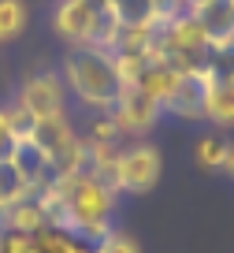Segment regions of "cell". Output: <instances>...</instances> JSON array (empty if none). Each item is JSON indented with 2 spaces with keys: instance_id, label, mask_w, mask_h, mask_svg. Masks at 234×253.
<instances>
[{
  "instance_id": "obj_2",
  "label": "cell",
  "mask_w": 234,
  "mask_h": 253,
  "mask_svg": "<svg viewBox=\"0 0 234 253\" xmlns=\"http://www.w3.org/2000/svg\"><path fill=\"white\" fill-rule=\"evenodd\" d=\"M60 79L67 86V93L75 97L82 108L97 112H112L119 104L126 89V79L116 63V52L101 45H71L63 56Z\"/></svg>"
},
{
  "instance_id": "obj_23",
  "label": "cell",
  "mask_w": 234,
  "mask_h": 253,
  "mask_svg": "<svg viewBox=\"0 0 234 253\" xmlns=\"http://www.w3.org/2000/svg\"><path fill=\"white\" fill-rule=\"evenodd\" d=\"M186 4H190V8H194V4H201V0H186Z\"/></svg>"
},
{
  "instance_id": "obj_19",
  "label": "cell",
  "mask_w": 234,
  "mask_h": 253,
  "mask_svg": "<svg viewBox=\"0 0 234 253\" xmlns=\"http://www.w3.org/2000/svg\"><path fill=\"white\" fill-rule=\"evenodd\" d=\"M34 238L38 235H23L0 223V253H34Z\"/></svg>"
},
{
  "instance_id": "obj_14",
  "label": "cell",
  "mask_w": 234,
  "mask_h": 253,
  "mask_svg": "<svg viewBox=\"0 0 234 253\" xmlns=\"http://www.w3.org/2000/svg\"><path fill=\"white\" fill-rule=\"evenodd\" d=\"M26 30V4L23 0H0V41H11Z\"/></svg>"
},
{
  "instance_id": "obj_13",
  "label": "cell",
  "mask_w": 234,
  "mask_h": 253,
  "mask_svg": "<svg viewBox=\"0 0 234 253\" xmlns=\"http://www.w3.org/2000/svg\"><path fill=\"white\" fill-rule=\"evenodd\" d=\"M23 198H30V186L19 179V171L11 168V160H0V212H8L11 205H19Z\"/></svg>"
},
{
  "instance_id": "obj_1",
  "label": "cell",
  "mask_w": 234,
  "mask_h": 253,
  "mask_svg": "<svg viewBox=\"0 0 234 253\" xmlns=\"http://www.w3.org/2000/svg\"><path fill=\"white\" fill-rule=\"evenodd\" d=\"M45 205L48 227L67 231V235L82 238L93 246L97 238H104L116 227V205L119 194L104 179L82 171V175H60L38 194Z\"/></svg>"
},
{
  "instance_id": "obj_17",
  "label": "cell",
  "mask_w": 234,
  "mask_h": 253,
  "mask_svg": "<svg viewBox=\"0 0 234 253\" xmlns=\"http://www.w3.org/2000/svg\"><path fill=\"white\" fill-rule=\"evenodd\" d=\"M93 253H141V246H138V238H134V235L112 227L104 238H97V242H93Z\"/></svg>"
},
{
  "instance_id": "obj_12",
  "label": "cell",
  "mask_w": 234,
  "mask_h": 253,
  "mask_svg": "<svg viewBox=\"0 0 234 253\" xmlns=\"http://www.w3.org/2000/svg\"><path fill=\"white\" fill-rule=\"evenodd\" d=\"M34 253H93V246L75 238V235H67V231L48 227V231H41V235L34 238Z\"/></svg>"
},
{
  "instance_id": "obj_18",
  "label": "cell",
  "mask_w": 234,
  "mask_h": 253,
  "mask_svg": "<svg viewBox=\"0 0 234 253\" xmlns=\"http://www.w3.org/2000/svg\"><path fill=\"white\" fill-rule=\"evenodd\" d=\"M82 138H86V142H104V145H108V142H126V138L119 134L116 119H112L108 112H97V116L89 119V130Z\"/></svg>"
},
{
  "instance_id": "obj_22",
  "label": "cell",
  "mask_w": 234,
  "mask_h": 253,
  "mask_svg": "<svg viewBox=\"0 0 234 253\" xmlns=\"http://www.w3.org/2000/svg\"><path fill=\"white\" fill-rule=\"evenodd\" d=\"M223 171H227V175L234 179V145L227 149V157H223Z\"/></svg>"
},
{
  "instance_id": "obj_10",
  "label": "cell",
  "mask_w": 234,
  "mask_h": 253,
  "mask_svg": "<svg viewBox=\"0 0 234 253\" xmlns=\"http://www.w3.org/2000/svg\"><path fill=\"white\" fill-rule=\"evenodd\" d=\"M0 223L11 231H23V235H41L48 231V216H45V205H41L38 194L23 198L19 205H11L8 212H0Z\"/></svg>"
},
{
  "instance_id": "obj_15",
  "label": "cell",
  "mask_w": 234,
  "mask_h": 253,
  "mask_svg": "<svg viewBox=\"0 0 234 253\" xmlns=\"http://www.w3.org/2000/svg\"><path fill=\"white\" fill-rule=\"evenodd\" d=\"M204 79H212V82L234 79V45L208 48V60H204Z\"/></svg>"
},
{
  "instance_id": "obj_20",
  "label": "cell",
  "mask_w": 234,
  "mask_h": 253,
  "mask_svg": "<svg viewBox=\"0 0 234 253\" xmlns=\"http://www.w3.org/2000/svg\"><path fill=\"white\" fill-rule=\"evenodd\" d=\"M182 11H190L186 0H149V19H156V23H167Z\"/></svg>"
},
{
  "instance_id": "obj_5",
  "label": "cell",
  "mask_w": 234,
  "mask_h": 253,
  "mask_svg": "<svg viewBox=\"0 0 234 253\" xmlns=\"http://www.w3.org/2000/svg\"><path fill=\"white\" fill-rule=\"evenodd\" d=\"M112 119H116L119 134L123 138H138V134H149L156 126V119L164 116V108L153 101V97H145L138 86H126L123 97H119V104L108 112Z\"/></svg>"
},
{
  "instance_id": "obj_6",
  "label": "cell",
  "mask_w": 234,
  "mask_h": 253,
  "mask_svg": "<svg viewBox=\"0 0 234 253\" xmlns=\"http://www.w3.org/2000/svg\"><path fill=\"white\" fill-rule=\"evenodd\" d=\"M190 15L201 23L212 48L234 45V0H201L190 8Z\"/></svg>"
},
{
  "instance_id": "obj_9",
  "label": "cell",
  "mask_w": 234,
  "mask_h": 253,
  "mask_svg": "<svg viewBox=\"0 0 234 253\" xmlns=\"http://www.w3.org/2000/svg\"><path fill=\"white\" fill-rule=\"evenodd\" d=\"M179 75H182V71L175 67V63H167L160 52H153L145 63H141V71L134 75L130 86H138L145 97H153V101L164 108V101L171 97V89H175V82H179Z\"/></svg>"
},
{
  "instance_id": "obj_3",
  "label": "cell",
  "mask_w": 234,
  "mask_h": 253,
  "mask_svg": "<svg viewBox=\"0 0 234 253\" xmlns=\"http://www.w3.org/2000/svg\"><path fill=\"white\" fill-rule=\"evenodd\" d=\"M160 171H164V157L156 145L149 142L123 145L116 157V168H112V190L116 194H149L160 182Z\"/></svg>"
},
{
  "instance_id": "obj_4",
  "label": "cell",
  "mask_w": 234,
  "mask_h": 253,
  "mask_svg": "<svg viewBox=\"0 0 234 253\" xmlns=\"http://www.w3.org/2000/svg\"><path fill=\"white\" fill-rule=\"evenodd\" d=\"M15 104L23 112H30L34 123L48 116H63L67 112V86H63L60 71H34L30 79H23Z\"/></svg>"
},
{
  "instance_id": "obj_16",
  "label": "cell",
  "mask_w": 234,
  "mask_h": 253,
  "mask_svg": "<svg viewBox=\"0 0 234 253\" xmlns=\"http://www.w3.org/2000/svg\"><path fill=\"white\" fill-rule=\"evenodd\" d=\"M227 138L223 134H204L197 142V164L201 168H223V157H227Z\"/></svg>"
},
{
  "instance_id": "obj_11",
  "label": "cell",
  "mask_w": 234,
  "mask_h": 253,
  "mask_svg": "<svg viewBox=\"0 0 234 253\" xmlns=\"http://www.w3.org/2000/svg\"><path fill=\"white\" fill-rule=\"evenodd\" d=\"M208 82L204 89V119L216 126H234V79H223V82Z\"/></svg>"
},
{
  "instance_id": "obj_21",
  "label": "cell",
  "mask_w": 234,
  "mask_h": 253,
  "mask_svg": "<svg viewBox=\"0 0 234 253\" xmlns=\"http://www.w3.org/2000/svg\"><path fill=\"white\" fill-rule=\"evenodd\" d=\"M15 142L19 138H15V126H11V116H8V108H0V160L11 153Z\"/></svg>"
},
{
  "instance_id": "obj_8",
  "label": "cell",
  "mask_w": 234,
  "mask_h": 253,
  "mask_svg": "<svg viewBox=\"0 0 234 253\" xmlns=\"http://www.w3.org/2000/svg\"><path fill=\"white\" fill-rule=\"evenodd\" d=\"M8 160H11V168L19 171V179L30 186V194H41V190H45L48 182L56 179V175H52V164H48V157L30 142V138H19V142L11 145Z\"/></svg>"
},
{
  "instance_id": "obj_7",
  "label": "cell",
  "mask_w": 234,
  "mask_h": 253,
  "mask_svg": "<svg viewBox=\"0 0 234 253\" xmlns=\"http://www.w3.org/2000/svg\"><path fill=\"white\" fill-rule=\"evenodd\" d=\"M204 89H208L204 71H182L171 97L164 101V112L179 119H204Z\"/></svg>"
}]
</instances>
